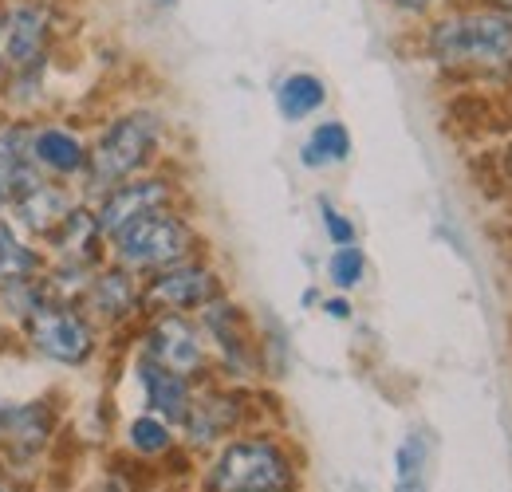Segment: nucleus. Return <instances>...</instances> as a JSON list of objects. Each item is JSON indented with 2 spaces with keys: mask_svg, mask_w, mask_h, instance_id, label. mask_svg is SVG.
<instances>
[{
  "mask_svg": "<svg viewBox=\"0 0 512 492\" xmlns=\"http://www.w3.org/2000/svg\"><path fill=\"white\" fill-rule=\"evenodd\" d=\"M162 138H166V123L150 107H134V111L115 115L91 138V158H87V174H83L87 197L95 201L115 185L130 182L138 174H150L154 158L162 150Z\"/></svg>",
  "mask_w": 512,
  "mask_h": 492,
  "instance_id": "obj_3",
  "label": "nucleus"
},
{
  "mask_svg": "<svg viewBox=\"0 0 512 492\" xmlns=\"http://www.w3.org/2000/svg\"><path fill=\"white\" fill-rule=\"evenodd\" d=\"M434 473V433L426 426L402 433L394 449V492H430Z\"/></svg>",
  "mask_w": 512,
  "mask_h": 492,
  "instance_id": "obj_21",
  "label": "nucleus"
},
{
  "mask_svg": "<svg viewBox=\"0 0 512 492\" xmlns=\"http://www.w3.org/2000/svg\"><path fill=\"white\" fill-rule=\"evenodd\" d=\"M79 308L87 311L99 327H123L130 319H138V315H146L142 311V280L127 272V268H119V264H103L99 272H95V280H91V288H87V296H83V304Z\"/></svg>",
  "mask_w": 512,
  "mask_h": 492,
  "instance_id": "obj_15",
  "label": "nucleus"
},
{
  "mask_svg": "<svg viewBox=\"0 0 512 492\" xmlns=\"http://www.w3.org/2000/svg\"><path fill=\"white\" fill-rule=\"evenodd\" d=\"M48 272V252L32 245L8 217H0V288L40 284Z\"/></svg>",
  "mask_w": 512,
  "mask_h": 492,
  "instance_id": "obj_20",
  "label": "nucleus"
},
{
  "mask_svg": "<svg viewBox=\"0 0 512 492\" xmlns=\"http://www.w3.org/2000/svg\"><path fill=\"white\" fill-rule=\"evenodd\" d=\"M221 296H229L225 276L205 256L182 260V264L162 268L142 280V311L146 315H193L197 319Z\"/></svg>",
  "mask_w": 512,
  "mask_h": 492,
  "instance_id": "obj_9",
  "label": "nucleus"
},
{
  "mask_svg": "<svg viewBox=\"0 0 512 492\" xmlns=\"http://www.w3.org/2000/svg\"><path fill=\"white\" fill-rule=\"evenodd\" d=\"M48 36H52V20L44 4H12L4 24H0V60L4 75L16 87H32L44 75L48 60Z\"/></svg>",
  "mask_w": 512,
  "mask_h": 492,
  "instance_id": "obj_11",
  "label": "nucleus"
},
{
  "mask_svg": "<svg viewBox=\"0 0 512 492\" xmlns=\"http://www.w3.org/2000/svg\"><path fill=\"white\" fill-rule=\"evenodd\" d=\"M60 430H64V410L52 398L8 402L0 418V465L40 485L44 469L52 465Z\"/></svg>",
  "mask_w": 512,
  "mask_h": 492,
  "instance_id": "obj_6",
  "label": "nucleus"
},
{
  "mask_svg": "<svg viewBox=\"0 0 512 492\" xmlns=\"http://www.w3.org/2000/svg\"><path fill=\"white\" fill-rule=\"evenodd\" d=\"M193 256H201V233L190 221V213H182L178 205L134 221L107 245V260L134 272L138 280L162 268H174L182 260H193Z\"/></svg>",
  "mask_w": 512,
  "mask_h": 492,
  "instance_id": "obj_4",
  "label": "nucleus"
},
{
  "mask_svg": "<svg viewBox=\"0 0 512 492\" xmlns=\"http://www.w3.org/2000/svg\"><path fill=\"white\" fill-rule=\"evenodd\" d=\"M75 193L67 182H52V178H40L32 185L8 213V221L28 237V241H48L60 225L67 221V213L75 209Z\"/></svg>",
  "mask_w": 512,
  "mask_h": 492,
  "instance_id": "obj_16",
  "label": "nucleus"
},
{
  "mask_svg": "<svg viewBox=\"0 0 512 492\" xmlns=\"http://www.w3.org/2000/svg\"><path fill=\"white\" fill-rule=\"evenodd\" d=\"M28 154H32V166L52 178V182H83L87 174V158H91V142L60 123H40L32 126L28 134Z\"/></svg>",
  "mask_w": 512,
  "mask_h": 492,
  "instance_id": "obj_14",
  "label": "nucleus"
},
{
  "mask_svg": "<svg viewBox=\"0 0 512 492\" xmlns=\"http://www.w3.org/2000/svg\"><path fill=\"white\" fill-rule=\"evenodd\" d=\"M327 280L335 292H355L363 280H367V252L359 245H347V248H331L327 256Z\"/></svg>",
  "mask_w": 512,
  "mask_h": 492,
  "instance_id": "obj_24",
  "label": "nucleus"
},
{
  "mask_svg": "<svg viewBox=\"0 0 512 492\" xmlns=\"http://www.w3.org/2000/svg\"><path fill=\"white\" fill-rule=\"evenodd\" d=\"M0 79H4V60H0Z\"/></svg>",
  "mask_w": 512,
  "mask_h": 492,
  "instance_id": "obj_33",
  "label": "nucleus"
},
{
  "mask_svg": "<svg viewBox=\"0 0 512 492\" xmlns=\"http://www.w3.org/2000/svg\"><path fill=\"white\" fill-rule=\"evenodd\" d=\"M386 4H394L398 12H410V16H426L434 4H442V0H386Z\"/></svg>",
  "mask_w": 512,
  "mask_h": 492,
  "instance_id": "obj_29",
  "label": "nucleus"
},
{
  "mask_svg": "<svg viewBox=\"0 0 512 492\" xmlns=\"http://www.w3.org/2000/svg\"><path fill=\"white\" fill-rule=\"evenodd\" d=\"M323 308V315H331V319H339V323H347L351 315H355V308H351V300L343 296V292H335V296H327L320 304Z\"/></svg>",
  "mask_w": 512,
  "mask_h": 492,
  "instance_id": "obj_27",
  "label": "nucleus"
},
{
  "mask_svg": "<svg viewBox=\"0 0 512 492\" xmlns=\"http://www.w3.org/2000/svg\"><path fill=\"white\" fill-rule=\"evenodd\" d=\"M489 178L501 193H512V134L497 150H489Z\"/></svg>",
  "mask_w": 512,
  "mask_h": 492,
  "instance_id": "obj_26",
  "label": "nucleus"
},
{
  "mask_svg": "<svg viewBox=\"0 0 512 492\" xmlns=\"http://www.w3.org/2000/svg\"><path fill=\"white\" fill-rule=\"evenodd\" d=\"M256 426V394L249 386H237V382H221V378H209L193 390L190 414L186 422L178 426L182 433V449L190 453L193 461L209 457L217 445H225L229 437L253 430Z\"/></svg>",
  "mask_w": 512,
  "mask_h": 492,
  "instance_id": "obj_5",
  "label": "nucleus"
},
{
  "mask_svg": "<svg viewBox=\"0 0 512 492\" xmlns=\"http://www.w3.org/2000/svg\"><path fill=\"white\" fill-rule=\"evenodd\" d=\"M422 52L449 75H469V79L512 75V16L485 0L469 8H453L426 24Z\"/></svg>",
  "mask_w": 512,
  "mask_h": 492,
  "instance_id": "obj_2",
  "label": "nucleus"
},
{
  "mask_svg": "<svg viewBox=\"0 0 512 492\" xmlns=\"http://www.w3.org/2000/svg\"><path fill=\"white\" fill-rule=\"evenodd\" d=\"M134 382H138V398H142V410L146 414H158L170 426H182L186 422L197 382L174 374V370L158 367V363H150L142 355L134 359Z\"/></svg>",
  "mask_w": 512,
  "mask_h": 492,
  "instance_id": "obj_17",
  "label": "nucleus"
},
{
  "mask_svg": "<svg viewBox=\"0 0 512 492\" xmlns=\"http://www.w3.org/2000/svg\"><path fill=\"white\" fill-rule=\"evenodd\" d=\"M28 134H32L28 123L0 126V217H8L12 205L44 178V174L32 166Z\"/></svg>",
  "mask_w": 512,
  "mask_h": 492,
  "instance_id": "obj_19",
  "label": "nucleus"
},
{
  "mask_svg": "<svg viewBox=\"0 0 512 492\" xmlns=\"http://www.w3.org/2000/svg\"><path fill=\"white\" fill-rule=\"evenodd\" d=\"M197 323H201V335L209 343L213 378L237 382V386H253L256 378L264 374V363H260V335L253 331L245 308L233 304L229 296H221V300H213L197 315Z\"/></svg>",
  "mask_w": 512,
  "mask_h": 492,
  "instance_id": "obj_8",
  "label": "nucleus"
},
{
  "mask_svg": "<svg viewBox=\"0 0 512 492\" xmlns=\"http://www.w3.org/2000/svg\"><path fill=\"white\" fill-rule=\"evenodd\" d=\"M44 252H48V260H64V264H91V268L107 264V237L99 229L95 209L87 201H79L67 213L64 225L44 241Z\"/></svg>",
  "mask_w": 512,
  "mask_h": 492,
  "instance_id": "obj_18",
  "label": "nucleus"
},
{
  "mask_svg": "<svg viewBox=\"0 0 512 492\" xmlns=\"http://www.w3.org/2000/svg\"><path fill=\"white\" fill-rule=\"evenodd\" d=\"M142 492H190V485H182V481H170V477H158V481H150Z\"/></svg>",
  "mask_w": 512,
  "mask_h": 492,
  "instance_id": "obj_30",
  "label": "nucleus"
},
{
  "mask_svg": "<svg viewBox=\"0 0 512 492\" xmlns=\"http://www.w3.org/2000/svg\"><path fill=\"white\" fill-rule=\"evenodd\" d=\"M174 205H178V182H174L170 174H162V170L138 174V178L115 185V189H107L103 197L91 201L107 245H111L123 229H130L134 221H142V217H150V213H162V209H174Z\"/></svg>",
  "mask_w": 512,
  "mask_h": 492,
  "instance_id": "obj_12",
  "label": "nucleus"
},
{
  "mask_svg": "<svg viewBox=\"0 0 512 492\" xmlns=\"http://www.w3.org/2000/svg\"><path fill=\"white\" fill-rule=\"evenodd\" d=\"M138 355L190 378L197 386L213 378L209 343L193 315H146L142 335H138Z\"/></svg>",
  "mask_w": 512,
  "mask_h": 492,
  "instance_id": "obj_10",
  "label": "nucleus"
},
{
  "mask_svg": "<svg viewBox=\"0 0 512 492\" xmlns=\"http://www.w3.org/2000/svg\"><path fill=\"white\" fill-rule=\"evenodd\" d=\"M4 406H8V402H4V398H0V418H4Z\"/></svg>",
  "mask_w": 512,
  "mask_h": 492,
  "instance_id": "obj_32",
  "label": "nucleus"
},
{
  "mask_svg": "<svg viewBox=\"0 0 512 492\" xmlns=\"http://www.w3.org/2000/svg\"><path fill=\"white\" fill-rule=\"evenodd\" d=\"M485 4H497L501 12H509V16H512V0H485Z\"/></svg>",
  "mask_w": 512,
  "mask_h": 492,
  "instance_id": "obj_31",
  "label": "nucleus"
},
{
  "mask_svg": "<svg viewBox=\"0 0 512 492\" xmlns=\"http://www.w3.org/2000/svg\"><path fill=\"white\" fill-rule=\"evenodd\" d=\"M304 453L280 430L253 426L193 465L190 492H304Z\"/></svg>",
  "mask_w": 512,
  "mask_h": 492,
  "instance_id": "obj_1",
  "label": "nucleus"
},
{
  "mask_svg": "<svg viewBox=\"0 0 512 492\" xmlns=\"http://www.w3.org/2000/svg\"><path fill=\"white\" fill-rule=\"evenodd\" d=\"M20 331H24L28 347L44 363H52V367L83 370L91 367L95 355H99V323L79 308V304L44 300L40 308L20 323Z\"/></svg>",
  "mask_w": 512,
  "mask_h": 492,
  "instance_id": "obj_7",
  "label": "nucleus"
},
{
  "mask_svg": "<svg viewBox=\"0 0 512 492\" xmlns=\"http://www.w3.org/2000/svg\"><path fill=\"white\" fill-rule=\"evenodd\" d=\"M123 457L134 461V465H142V469H150L154 477H170V481H178L170 461H193L190 453L182 449L178 426H170L166 418L146 414V410H138L134 418L123 422Z\"/></svg>",
  "mask_w": 512,
  "mask_h": 492,
  "instance_id": "obj_13",
  "label": "nucleus"
},
{
  "mask_svg": "<svg viewBox=\"0 0 512 492\" xmlns=\"http://www.w3.org/2000/svg\"><path fill=\"white\" fill-rule=\"evenodd\" d=\"M323 107H327V83L316 71H288L276 83V111L288 123H304Z\"/></svg>",
  "mask_w": 512,
  "mask_h": 492,
  "instance_id": "obj_22",
  "label": "nucleus"
},
{
  "mask_svg": "<svg viewBox=\"0 0 512 492\" xmlns=\"http://www.w3.org/2000/svg\"><path fill=\"white\" fill-rule=\"evenodd\" d=\"M351 130L339 123V119H323L312 126V134L304 138L300 146V166L308 170H331V166H343L351 158Z\"/></svg>",
  "mask_w": 512,
  "mask_h": 492,
  "instance_id": "obj_23",
  "label": "nucleus"
},
{
  "mask_svg": "<svg viewBox=\"0 0 512 492\" xmlns=\"http://www.w3.org/2000/svg\"><path fill=\"white\" fill-rule=\"evenodd\" d=\"M320 221H323V233L331 248H347V245H359V229L347 213H339L331 201H320Z\"/></svg>",
  "mask_w": 512,
  "mask_h": 492,
  "instance_id": "obj_25",
  "label": "nucleus"
},
{
  "mask_svg": "<svg viewBox=\"0 0 512 492\" xmlns=\"http://www.w3.org/2000/svg\"><path fill=\"white\" fill-rule=\"evenodd\" d=\"M0 492H40V485H36V481H28V477L8 473V469L0 465Z\"/></svg>",
  "mask_w": 512,
  "mask_h": 492,
  "instance_id": "obj_28",
  "label": "nucleus"
}]
</instances>
